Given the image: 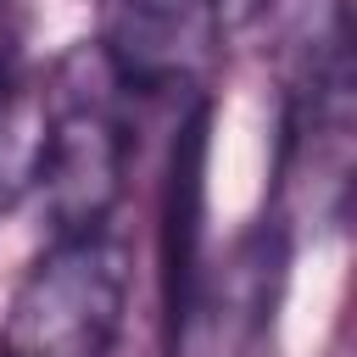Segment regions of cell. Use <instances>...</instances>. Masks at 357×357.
<instances>
[{
  "label": "cell",
  "mask_w": 357,
  "mask_h": 357,
  "mask_svg": "<svg viewBox=\"0 0 357 357\" xmlns=\"http://www.w3.org/2000/svg\"><path fill=\"white\" fill-rule=\"evenodd\" d=\"M45 112L50 139L39 195L50 212V234L106 229L112 206L123 201L128 117H123V84L112 78L100 45H73L45 73Z\"/></svg>",
  "instance_id": "obj_1"
},
{
  "label": "cell",
  "mask_w": 357,
  "mask_h": 357,
  "mask_svg": "<svg viewBox=\"0 0 357 357\" xmlns=\"http://www.w3.org/2000/svg\"><path fill=\"white\" fill-rule=\"evenodd\" d=\"M128 312V251L112 229L50 234L22 273L0 351L6 357H106Z\"/></svg>",
  "instance_id": "obj_2"
},
{
  "label": "cell",
  "mask_w": 357,
  "mask_h": 357,
  "mask_svg": "<svg viewBox=\"0 0 357 357\" xmlns=\"http://www.w3.org/2000/svg\"><path fill=\"white\" fill-rule=\"evenodd\" d=\"M223 22L212 0H112L106 33L95 39L123 95L195 89L212 61Z\"/></svg>",
  "instance_id": "obj_3"
},
{
  "label": "cell",
  "mask_w": 357,
  "mask_h": 357,
  "mask_svg": "<svg viewBox=\"0 0 357 357\" xmlns=\"http://www.w3.org/2000/svg\"><path fill=\"white\" fill-rule=\"evenodd\" d=\"M206 151H212V112L206 100L173 128L167 184H162V318L167 340L184 324L190 290L201 279V240H206Z\"/></svg>",
  "instance_id": "obj_4"
},
{
  "label": "cell",
  "mask_w": 357,
  "mask_h": 357,
  "mask_svg": "<svg viewBox=\"0 0 357 357\" xmlns=\"http://www.w3.org/2000/svg\"><path fill=\"white\" fill-rule=\"evenodd\" d=\"M45 139H50V112H45V78H11L0 89V218L39 190L45 173Z\"/></svg>",
  "instance_id": "obj_5"
},
{
  "label": "cell",
  "mask_w": 357,
  "mask_h": 357,
  "mask_svg": "<svg viewBox=\"0 0 357 357\" xmlns=\"http://www.w3.org/2000/svg\"><path fill=\"white\" fill-rule=\"evenodd\" d=\"M212 6H218V22H223V28H245L268 0H212Z\"/></svg>",
  "instance_id": "obj_6"
},
{
  "label": "cell",
  "mask_w": 357,
  "mask_h": 357,
  "mask_svg": "<svg viewBox=\"0 0 357 357\" xmlns=\"http://www.w3.org/2000/svg\"><path fill=\"white\" fill-rule=\"evenodd\" d=\"M11 6H17V0H0V28H6V17H11Z\"/></svg>",
  "instance_id": "obj_7"
},
{
  "label": "cell",
  "mask_w": 357,
  "mask_h": 357,
  "mask_svg": "<svg viewBox=\"0 0 357 357\" xmlns=\"http://www.w3.org/2000/svg\"><path fill=\"white\" fill-rule=\"evenodd\" d=\"M0 357H6V351H0Z\"/></svg>",
  "instance_id": "obj_8"
}]
</instances>
